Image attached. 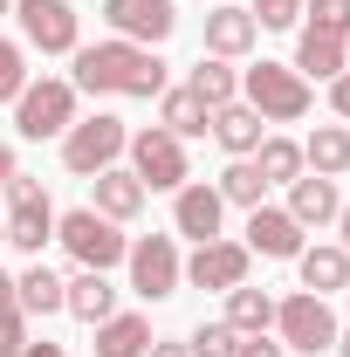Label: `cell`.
I'll use <instances>...</instances> for the list:
<instances>
[{
    "mask_svg": "<svg viewBox=\"0 0 350 357\" xmlns=\"http://www.w3.org/2000/svg\"><path fill=\"white\" fill-rule=\"evenodd\" d=\"M76 96H165V62H158V48H137V42H89L76 48Z\"/></svg>",
    "mask_w": 350,
    "mask_h": 357,
    "instance_id": "1",
    "label": "cell"
},
{
    "mask_svg": "<svg viewBox=\"0 0 350 357\" xmlns=\"http://www.w3.org/2000/svg\"><path fill=\"white\" fill-rule=\"evenodd\" d=\"M241 103L261 110V124H296V117H309L316 96L289 62H254V69H241Z\"/></svg>",
    "mask_w": 350,
    "mask_h": 357,
    "instance_id": "2",
    "label": "cell"
},
{
    "mask_svg": "<svg viewBox=\"0 0 350 357\" xmlns=\"http://www.w3.org/2000/svg\"><path fill=\"white\" fill-rule=\"evenodd\" d=\"M124 144H131L124 117L96 110V117H76V124L62 131V165H69L76 178H96V172H110V165L124 158Z\"/></svg>",
    "mask_w": 350,
    "mask_h": 357,
    "instance_id": "3",
    "label": "cell"
},
{
    "mask_svg": "<svg viewBox=\"0 0 350 357\" xmlns=\"http://www.w3.org/2000/svg\"><path fill=\"white\" fill-rule=\"evenodd\" d=\"M7 248H21V255H35L42 261V248L55 241V206H48V192H42V178H28V172H14L7 185Z\"/></svg>",
    "mask_w": 350,
    "mask_h": 357,
    "instance_id": "4",
    "label": "cell"
},
{
    "mask_svg": "<svg viewBox=\"0 0 350 357\" xmlns=\"http://www.w3.org/2000/svg\"><path fill=\"white\" fill-rule=\"evenodd\" d=\"M69 124H76V83L69 76H42V83H28L14 96V131L28 137V144L62 137Z\"/></svg>",
    "mask_w": 350,
    "mask_h": 357,
    "instance_id": "5",
    "label": "cell"
},
{
    "mask_svg": "<svg viewBox=\"0 0 350 357\" xmlns=\"http://www.w3.org/2000/svg\"><path fill=\"white\" fill-rule=\"evenodd\" d=\"M55 241L76 255V268H96V275H110V268L131 255V241L117 234V220H103L96 206H76V213H62V220H55Z\"/></svg>",
    "mask_w": 350,
    "mask_h": 357,
    "instance_id": "6",
    "label": "cell"
},
{
    "mask_svg": "<svg viewBox=\"0 0 350 357\" xmlns=\"http://www.w3.org/2000/svg\"><path fill=\"white\" fill-rule=\"evenodd\" d=\"M275 337H282L289 351H303V357L337 351V316H330V296H309V289L282 296V303H275Z\"/></svg>",
    "mask_w": 350,
    "mask_h": 357,
    "instance_id": "7",
    "label": "cell"
},
{
    "mask_svg": "<svg viewBox=\"0 0 350 357\" xmlns=\"http://www.w3.org/2000/svg\"><path fill=\"white\" fill-rule=\"evenodd\" d=\"M131 172L144 178V192H178L192 165H185V137H172L165 124H151V131H131Z\"/></svg>",
    "mask_w": 350,
    "mask_h": 357,
    "instance_id": "8",
    "label": "cell"
},
{
    "mask_svg": "<svg viewBox=\"0 0 350 357\" xmlns=\"http://www.w3.org/2000/svg\"><path fill=\"white\" fill-rule=\"evenodd\" d=\"M124 268H131V296H144V303H165V296H178V282H185V261H178L172 234H144V241H131Z\"/></svg>",
    "mask_w": 350,
    "mask_h": 357,
    "instance_id": "9",
    "label": "cell"
},
{
    "mask_svg": "<svg viewBox=\"0 0 350 357\" xmlns=\"http://www.w3.org/2000/svg\"><path fill=\"white\" fill-rule=\"evenodd\" d=\"M14 21H21V42L42 48V55H76L83 35V14L69 0H14Z\"/></svg>",
    "mask_w": 350,
    "mask_h": 357,
    "instance_id": "10",
    "label": "cell"
},
{
    "mask_svg": "<svg viewBox=\"0 0 350 357\" xmlns=\"http://www.w3.org/2000/svg\"><path fill=\"white\" fill-rule=\"evenodd\" d=\"M103 21H110V35H117V42L158 48V42H172L178 7H172V0H103Z\"/></svg>",
    "mask_w": 350,
    "mask_h": 357,
    "instance_id": "11",
    "label": "cell"
},
{
    "mask_svg": "<svg viewBox=\"0 0 350 357\" xmlns=\"http://www.w3.org/2000/svg\"><path fill=\"white\" fill-rule=\"evenodd\" d=\"M220 220H227V199H220V185L206 178H185L172 192V234H185L192 248L199 241H220Z\"/></svg>",
    "mask_w": 350,
    "mask_h": 357,
    "instance_id": "12",
    "label": "cell"
},
{
    "mask_svg": "<svg viewBox=\"0 0 350 357\" xmlns=\"http://www.w3.org/2000/svg\"><path fill=\"white\" fill-rule=\"evenodd\" d=\"M248 261H254V255H248L241 241H227V234H220V241H199V248H192L185 282H192V289H220V296H227V289H241V282H248Z\"/></svg>",
    "mask_w": 350,
    "mask_h": 357,
    "instance_id": "13",
    "label": "cell"
},
{
    "mask_svg": "<svg viewBox=\"0 0 350 357\" xmlns=\"http://www.w3.org/2000/svg\"><path fill=\"white\" fill-rule=\"evenodd\" d=\"M248 255H261V261H296L303 255V227L289 220V206H254L248 213V241H241Z\"/></svg>",
    "mask_w": 350,
    "mask_h": 357,
    "instance_id": "14",
    "label": "cell"
},
{
    "mask_svg": "<svg viewBox=\"0 0 350 357\" xmlns=\"http://www.w3.org/2000/svg\"><path fill=\"white\" fill-rule=\"evenodd\" d=\"M289 69H296L303 83H330V76H344V69H350V42H344V35H323V28H303Z\"/></svg>",
    "mask_w": 350,
    "mask_h": 357,
    "instance_id": "15",
    "label": "cell"
},
{
    "mask_svg": "<svg viewBox=\"0 0 350 357\" xmlns=\"http://www.w3.org/2000/svg\"><path fill=\"white\" fill-rule=\"evenodd\" d=\"M254 42H261L254 14H248V7H220V0H213V14H206V55H220V62H241Z\"/></svg>",
    "mask_w": 350,
    "mask_h": 357,
    "instance_id": "16",
    "label": "cell"
},
{
    "mask_svg": "<svg viewBox=\"0 0 350 357\" xmlns=\"http://www.w3.org/2000/svg\"><path fill=\"white\" fill-rule=\"evenodd\" d=\"M89 185H96V213H103V220H137V213H144V199H151V192H144V178L137 172H124V165H110V172H96L89 178Z\"/></svg>",
    "mask_w": 350,
    "mask_h": 357,
    "instance_id": "17",
    "label": "cell"
},
{
    "mask_svg": "<svg viewBox=\"0 0 350 357\" xmlns=\"http://www.w3.org/2000/svg\"><path fill=\"white\" fill-rule=\"evenodd\" d=\"M62 310L76 316V323H89V330H96L103 316H117V289H110L96 268H76V275L62 282Z\"/></svg>",
    "mask_w": 350,
    "mask_h": 357,
    "instance_id": "18",
    "label": "cell"
},
{
    "mask_svg": "<svg viewBox=\"0 0 350 357\" xmlns=\"http://www.w3.org/2000/svg\"><path fill=\"white\" fill-rule=\"evenodd\" d=\"M337 178H323V172H303V178H289V220L296 227H330L337 220Z\"/></svg>",
    "mask_w": 350,
    "mask_h": 357,
    "instance_id": "19",
    "label": "cell"
},
{
    "mask_svg": "<svg viewBox=\"0 0 350 357\" xmlns=\"http://www.w3.org/2000/svg\"><path fill=\"white\" fill-rule=\"evenodd\" d=\"M296 275H303L309 296H337V289H350V255L337 248V241H323V248H303V255H296Z\"/></svg>",
    "mask_w": 350,
    "mask_h": 357,
    "instance_id": "20",
    "label": "cell"
},
{
    "mask_svg": "<svg viewBox=\"0 0 350 357\" xmlns=\"http://www.w3.org/2000/svg\"><path fill=\"white\" fill-rule=\"evenodd\" d=\"M144 351H151V323H144L137 310L96 323V357H144Z\"/></svg>",
    "mask_w": 350,
    "mask_h": 357,
    "instance_id": "21",
    "label": "cell"
},
{
    "mask_svg": "<svg viewBox=\"0 0 350 357\" xmlns=\"http://www.w3.org/2000/svg\"><path fill=\"white\" fill-rule=\"evenodd\" d=\"M213 137H220V151L254 158V144H261V110H248V103H220V110H213Z\"/></svg>",
    "mask_w": 350,
    "mask_h": 357,
    "instance_id": "22",
    "label": "cell"
},
{
    "mask_svg": "<svg viewBox=\"0 0 350 357\" xmlns=\"http://www.w3.org/2000/svg\"><path fill=\"white\" fill-rule=\"evenodd\" d=\"M158 124H165L172 137H206V131H213V110H206L192 89L178 83V89H165V96H158Z\"/></svg>",
    "mask_w": 350,
    "mask_h": 357,
    "instance_id": "23",
    "label": "cell"
},
{
    "mask_svg": "<svg viewBox=\"0 0 350 357\" xmlns=\"http://www.w3.org/2000/svg\"><path fill=\"white\" fill-rule=\"evenodd\" d=\"M227 330H241V337H261V330H275V296H268V289H254V282L227 289Z\"/></svg>",
    "mask_w": 350,
    "mask_h": 357,
    "instance_id": "24",
    "label": "cell"
},
{
    "mask_svg": "<svg viewBox=\"0 0 350 357\" xmlns=\"http://www.w3.org/2000/svg\"><path fill=\"white\" fill-rule=\"evenodd\" d=\"M303 165L323 172V178H344L350 172V131H344V124H316L309 144H303Z\"/></svg>",
    "mask_w": 350,
    "mask_h": 357,
    "instance_id": "25",
    "label": "cell"
},
{
    "mask_svg": "<svg viewBox=\"0 0 350 357\" xmlns=\"http://www.w3.org/2000/svg\"><path fill=\"white\" fill-rule=\"evenodd\" d=\"M185 89H192L206 110H220V103H241V76H234L220 55H199V69L185 76Z\"/></svg>",
    "mask_w": 350,
    "mask_h": 357,
    "instance_id": "26",
    "label": "cell"
},
{
    "mask_svg": "<svg viewBox=\"0 0 350 357\" xmlns=\"http://www.w3.org/2000/svg\"><path fill=\"white\" fill-rule=\"evenodd\" d=\"M14 296H21L28 316H55V310H62V275H55L48 261H35L28 275H14Z\"/></svg>",
    "mask_w": 350,
    "mask_h": 357,
    "instance_id": "27",
    "label": "cell"
},
{
    "mask_svg": "<svg viewBox=\"0 0 350 357\" xmlns=\"http://www.w3.org/2000/svg\"><path fill=\"white\" fill-rule=\"evenodd\" d=\"M254 172H261L268 185L303 178V144H296V137H261V144H254Z\"/></svg>",
    "mask_w": 350,
    "mask_h": 357,
    "instance_id": "28",
    "label": "cell"
},
{
    "mask_svg": "<svg viewBox=\"0 0 350 357\" xmlns=\"http://www.w3.org/2000/svg\"><path fill=\"white\" fill-rule=\"evenodd\" d=\"M261 192H268V178L254 172V158H234V165L220 172V199H227V206H248V213H254Z\"/></svg>",
    "mask_w": 350,
    "mask_h": 357,
    "instance_id": "29",
    "label": "cell"
},
{
    "mask_svg": "<svg viewBox=\"0 0 350 357\" xmlns=\"http://www.w3.org/2000/svg\"><path fill=\"white\" fill-rule=\"evenodd\" d=\"M185 351H192V357H234V351H241V330H227V323H199V330L185 337Z\"/></svg>",
    "mask_w": 350,
    "mask_h": 357,
    "instance_id": "30",
    "label": "cell"
},
{
    "mask_svg": "<svg viewBox=\"0 0 350 357\" xmlns=\"http://www.w3.org/2000/svg\"><path fill=\"white\" fill-rule=\"evenodd\" d=\"M28 89V55H21V42H0V103H14Z\"/></svg>",
    "mask_w": 350,
    "mask_h": 357,
    "instance_id": "31",
    "label": "cell"
},
{
    "mask_svg": "<svg viewBox=\"0 0 350 357\" xmlns=\"http://www.w3.org/2000/svg\"><path fill=\"white\" fill-rule=\"evenodd\" d=\"M309 28H323V35H344L350 42V0H303Z\"/></svg>",
    "mask_w": 350,
    "mask_h": 357,
    "instance_id": "32",
    "label": "cell"
},
{
    "mask_svg": "<svg viewBox=\"0 0 350 357\" xmlns=\"http://www.w3.org/2000/svg\"><path fill=\"white\" fill-rule=\"evenodd\" d=\"M21 351H28V310L0 303V357H21Z\"/></svg>",
    "mask_w": 350,
    "mask_h": 357,
    "instance_id": "33",
    "label": "cell"
},
{
    "mask_svg": "<svg viewBox=\"0 0 350 357\" xmlns=\"http://www.w3.org/2000/svg\"><path fill=\"white\" fill-rule=\"evenodd\" d=\"M254 28H296L303 21V0H248Z\"/></svg>",
    "mask_w": 350,
    "mask_h": 357,
    "instance_id": "34",
    "label": "cell"
},
{
    "mask_svg": "<svg viewBox=\"0 0 350 357\" xmlns=\"http://www.w3.org/2000/svg\"><path fill=\"white\" fill-rule=\"evenodd\" d=\"M234 357H282V344L261 330V337H241V351H234Z\"/></svg>",
    "mask_w": 350,
    "mask_h": 357,
    "instance_id": "35",
    "label": "cell"
},
{
    "mask_svg": "<svg viewBox=\"0 0 350 357\" xmlns=\"http://www.w3.org/2000/svg\"><path fill=\"white\" fill-rule=\"evenodd\" d=\"M330 110L350 117V69H344V76H330Z\"/></svg>",
    "mask_w": 350,
    "mask_h": 357,
    "instance_id": "36",
    "label": "cell"
},
{
    "mask_svg": "<svg viewBox=\"0 0 350 357\" xmlns=\"http://www.w3.org/2000/svg\"><path fill=\"white\" fill-rule=\"evenodd\" d=\"M21 357H69V351H62V344H48V337H42V344L28 337V351H21Z\"/></svg>",
    "mask_w": 350,
    "mask_h": 357,
    "instance_id": "37",
    "label": "cell"
},
{
    "mask_svg": "<svg viewBox=\"0 0 350 357\" xmlns=\"http://www.w3.org/2000/svg\"><path fill=\"white\" fill-rule=\"evenodd\" d=\"M144 357H192V351H185V344H158V337H151V351H144Z\"/></svg>",
    "mask_w": 350,
    "mask_h": 357,
    "instance_id": "38",
    "label": "cell"
},
{
    "mask_svg": "<svg viewBox=\"0 0 350 357\" xmlns=\"http://www.w3.org/2000/svg\"><path fill=\"white\" fill-rule=\"evenodd\" d=\"M337 234H344L337 248H344V255H350V206H337Z\"/></svg>",
    "mask_w": 350,
    "mask_h": 357,
    "instance_id": "39",
    "label": "cell"
},
{
    "mask_svg": "<svg viewBox=\"0 0 350 357\" xmlns=\"http://www.w3.org/2000/svg\"><path fill=\"white\" fill-rule=\"evenodd\" d=\"M14 178V144H0V185Z\"/></svg>",
    "mask_w": 350,
    "mask_h": 357,
    "instance_id": "40",
    "label": "cell"
},
{
    "mask_svg": "<svg viewBox=\"0 0 350 357\" xmlns=\"http://www.w3.org/2000/svg\"><path fill=\"white\" fill-rule=\"evenodd\" d=\"M0 303H21V296H14V275H7V268H0Z\"/></svg>",
    "mask_w": 350,
    "mask_h": 357,
    "instance_id": "41",
    "label": "cell"
},
{
    "mask_svg": "<svg viewBox=\"0 0 350 357\" xmlns=\"http://www.w3.org/2000/svg\"><path fill=\"white\" fill-rule=\"evenodd\" d=\"M337 357H350V330H337Z\"/></svg>",
    "mask_w": 350,
    "mask_h": 357,
    "instance_id": "42",
    "label": "cell"
},
{
    "mask_svg": "<svg viewBox=\"0 0 350 357\" xmlns=\"http://www.w3.org/2000/svg\"><path fill=\"white\" fill-rule=\"evenodd\" d=\"M0 248H7V227H0Z\"/></svg>",
    "mask_w": 350,
    "mask_h": 357,
    "instance_id": "43",
    "label": "cell"
},
{
    "mask_svg": "<svg viewBox=\"0 0 350 357\" xmlns=\"http://www.w3.org/2000/svg\"><path fill=\"white\" fill-rule=\"evenodd\" d=\"M7 7H14V0H0V14H7Z\"/></svg>",
    "mask_w": 350,
    "mask_h": 357,
    "instance_id": "44",
    "label": "cell"
}]
</instances>
